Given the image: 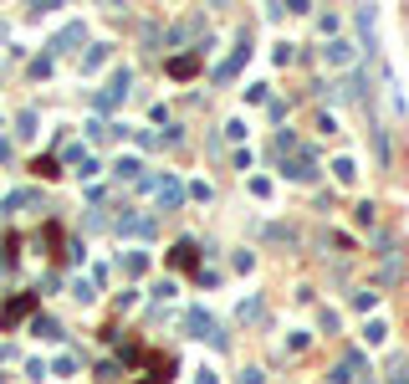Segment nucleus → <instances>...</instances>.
I'll list each match as a JSON object with an SVG mask.
<instances>
[{"mask_svg":"<svg viewBox=\"0 0 409 384\" xmlns=\"http://www.w3.org/2000/svg\"><path fill=\"white\" fill-rule=\"evenodd\" d=\"M159 205H179V184L174 180H159Z\"/></svg>","mask_w":409,"mask_h":384,"instance_id":"obj_6","label":"nucleus"},{"mask_svg":"<svg viewBox=\"0 0 409 384\" xmlns=\"http://www.w3.org/2000/svg\"><path fill=\"white\" fill-rule=\"evenodd\" d=\"M333 169H338V180H343V184H353V175H358V164H353V159H348V154H343V159H338V164H333Z\"/></svg>","mask_w":409,"mask_h":384,"instance_id":"obj_7","label":"nucleus"},{"mask_svg":"<svg viewBox=\"0 0 409 384\" xmlns=\"http://www.w3.org/2000/svg\"><path fill=\"white\" fill-rule=\"evenodd\" d=\"M169 261H174V267H194V241H179V246H174V256H169Z\"/></svg>","mask_w":409,"mask_h":384,"instance_id":"obj_5","label":"nucleus"},{"mask_svg":"<svg viewBox=\"0 0 409 384\" xmlns=\"http://www.w3.org/2000/svg\"><path fill=\"white\" fill-rule=\"evenodd\" d=\"M389 384H409V364H404V359L389 364Z\"/></svg>","mask_w":409,"mask_h":384,"instance_id":"obj_8","label":"nucleus"},{"mask_svg":"<svg viewBox=\"0 0 409 384\" xmlns=\"http://www.w3.org/2000/svg\"><path fill=\"white\" fill-rule=\"evenodd\" d=\"M184 328H194V338H215V343H220V333H215V317H210L205 308H190V317H184Z\"/></svg>","mask_w":409,"mask_h":384,"instance_id":"obj_1","label":"nucleus"},{"mask_svg":"<svg viewBox=\"0 0 409 384\" xmlns=\"http://www.w3.org/2000/svg\"><path fill=\"white\" fill-rule=\"evenodd\" d=\"M31 302H36L31 293H26V297H16V302H10V308H6V328H10V323H21V317H26V313H31Z\"/></svg>","mask_w":409,"mask_h":384,"instance_id":"obj_3","label":"nucleus"},{"mask_svg":"<svg viewBox=\"0 0 409 384\" xmlns=\"http://www.w3.org/2000/svg\"><path fill=\"white\" fill-rule=\"evenodd\" d=\"M353 374H363V354H348V359L338 364V374H333V379H338V384H348Z\"/></svg>","mask_w":409,"mask_h":384,"instance_id":"obj_2","label":"nucleus"},{"mask_svg":"<svg viewBox=\"0 0 409 384\" xmlns=\"http://www.w3.org/2000/svg\"><path fill=\"white\" fill-rule=\"evenodd\" d=\"M327 62H353V42H327Z\"/></svg>","mask_w":409,"mask_h":384,"instance_id":"obj_4","label":"nucleus"}]
</instances>
